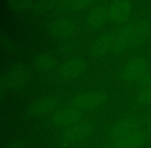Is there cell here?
<instances>
[{
	"instance_id": "6da1fadb",
	"label": "cell",
	"mask_w": 151,
	"mask_h": 148,
	"mask_svg": "<svg viewBox=\"0 0 151 148\" xmlns=\"http://www.w3.org/2000/svg\"><path fill=\"white\" fill-rule=\"evenodd\" d=\"M140 137L135 132H125L123 133L122 138L119 141V145L122 148H129L134 147L140 142Z\"/></svg>"
},
{
	"instance_id": "7a4b0ae2",
	"label": "cell",
	"mask_w": 151,
	"mask_h": 148,
	"mask_svg": "<svg viewBox=\"0 0 151 148\" xmlns=\"http://www.w3.org/2000/svg\"><path fill=\"white\" fill-rule=\"evenodd\" d=\"M127 14H129V8L125 6L124 3H117L112 7V14L116 19L124 18L127 16Z\"/></svg>"
}]
</instances>
